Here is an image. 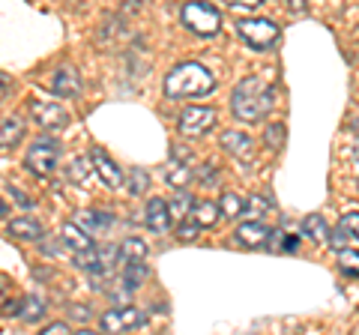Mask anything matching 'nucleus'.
Returning <instances> with one entry per match:
<instances>
[{
    "instance_id": "obj_4",
    "label": "nucleus",
    "mask_w": 359,
    "mask_h": 335,
    "mask_svg": "<svg viewBox=\"0 0 359 335\" xmlns=\"http://www.w3.org/2000/svg\"><path fill=\"white\" fill-rule=\"evenodd\" d=\"M180 18H183V25L192 33H198V36H216L222 27L219 9H212L207 4H186L180 9Z\"/></svg>"
},
{
    "instance_id": "obj_20",
    "label": "nucleus",
    "mask_w": 359,
    "mask_h": 335,
    "mask_svg": "<svg viewBox=\"0 0 359 335\" xmlns=\"http://www.w3.org/2000/svg\"><path fill=\"white\" fill-rule=\"evenodd\" d=\"M21 138H25V123H21L18 117H6L4 126H0V144H4V150L15 147Z\"/></svg>"
},
{
    "instance_id": "obj_12",
    "label": "nucleus",
    "mask_w": 359,
    "mask_h": 335,
    "mask_svg": "<svg viewBox=\"0 0 359 335\" xmlns=\"http://www.w3.org/2000/svg\"><path fill=\"white\" fill-rule=\"evenodd\" d=\"M51 90L57 96H78L81 93V78H78V72L72 66H60L51 78Z\"/></svg>"
},
{
    "instance_id": "obj_34",
    "label": "nucleus",
    "mask_w": 359,
    "mask_h": 335,
    "mask_svg": "<svg viewBox=\"0 0 359 335\" xmlns=\"http://www.w3.org/2000/svg\"><path fill=\"white\" fill-rule=\"evenodd\" d=\"M347 240H351V233H347V228L344 225H339L332 233H330V249H335V252H347Z\"/></svg>"
},
{
    "instance_id": "obj_26",
    "label": "nucleus",
    "mask_w": 359,
    "mask_h": 335,
    "mask_svg": "<svg viewBox=\"0 0 359 335\" xmlns=\"http://www.w3.org/2000/svg\"><path fill=\"white\" fill-rule=\"evenodd\" d=\"M168 210H171V219H180V221L189 219L186 213H189V210H195V204H192V195H189V192H180V195H174V200H171V204H168Z\"/></svg>"
},
{
    "instance_id": "obj_39",
    "label": "nucleus",
    "mask_w": 359,
    "mask_h": 335,
    "mask_svg": "<svg viewBox=\"0 0 359 335\" xmlns=\"http://www.w3.org/2000/svg\"><path fill=\"white\" fill-rule=\"evenodd\" d=\"M72 317L87 320V317H90V308H87V306H84V308H81V306H72Z\"/></svg>"
},
{
    "instance_id": "obj_16",
    "label": "nucleus",
    "mask_w": 359,
    "mask_h": 335,
    "mask_svg": "<svg viewBox=\"0 0 359 335\" xmlns=\"http://www.w3.org/2000/svg\"><path fill=\"white\" fill-rule=\"evenodd\" d=\"M147 258V242L141 237H129L120 242V266H129V264H141Z\"/></svg>"
},
{
    "instance_id": "obj_30",
    "label": "nucleus",
    "mask_w": 359,
    "mask_h": 335,
    "mask_svg": "<svg viewBox=\"0 0 359 335\" xmlns=\"http://www.w3.org/2000/svg\"><path fill=\"white\" fill-rule=\"evenodd\" d=\"M339 266H341V273L344 275H359V252H353V249H347V252H341L339 254Z\"/></svg>"
},
{
    "instance_id": "obj_9",
    "label": "nucleus",
    "mask_w": 359,
    "mask_h": 335,
    "mask_svg": "<svg viewBox=\"0 0 359 335\" xmlns=\"http://www.w3.org/2000/svg\"><path fill=\"white\" fill-rule=\"evenodd\" d=\"M30 114L42 129H63L69 123V114L57 102H45V99H30Z\"/></svg>"
},
{
    "instance_id": "obj_28",
    "label": "nucleus",
    "mask_w": 359,
    "mask_h": 335,
    "mask_svg": "<svg viewBox=\"0 0 359 335\" xmlns=\"http://www.w3.org/2000/svg\"><path fill=\"white\" fill-rule=\"evenodd\" d=\"M264 141L269 150H282L285 147V123H269L264 132Z\"/></svg>"
},
{
    "instance_id": "obj_19",
    "label": "nucleus",
    "mask_w": 359,
    "mask_h": 335,
    "mask_svg": "<svg viewBox=\"0 0 359 335\" xmlns=\"http://www.w3.org/2000/svg\"><path fill=\"white\" fill-rule=\"evenodd\" d=\"M302 233L306 237H311L314 242H330V225L323 221V216H318V213H311V216H306V221H302Z\"/></svg>"
},
{
    "instance_id": "obj_11",
    "label": "nucleus",
    "mask_w": 359,
    "mask_h": 335,
    "mask_svg": "<svg viewBox=\"0 0 359 335\" xmlns=\"http://www.w3.org/2000/svg\"><path fill=\"white\" fill-rule=\"evenodd\" d=\"M90 162H93V168L99 171V177H102V183H105V186L117 189V186L123 183V174H120L117 162H114V159H108V156H105V150L93 147V150H90Z\"/></svg>"
},
{
    "instance_id": "obj_5",
    "label": "nucleus",
    "mask_w": 359,
    "mask_h": 335,
    "mask_svg": "<svg viewBox=\"0 0 359 335\" xmlns=\"http://www.w3.org/2000/svg\"><path fill=\"white\" fill-rule=\"evenodd\" d=\"M57 159H60V147L54 144L51 138H39L30 144V150L25 156V165L30 174L36 177H48L54 174V168H57Z\"/></svg>"
},
{
    "instance_id": "obj_42",
    "label": "nucleus",
    "mask_w": 359,
    "mask_h": 335,
    "mask_svg": "<svg viewBox=\"0 0 359 335\" xmlns=\"http://www.w3.org/2000/svg\"><path fill=\"white\" fill-rule=\"evenodd\" d=\"M353 335H359V327H356V329H353Z\"/></svg>"
},
{
    "instance_id": "obj_14",
    "label": "nucleus",
    "mask_w": 359,
    "mask_h": 335,
    "mask_svg": "<svg viewBox=\"0 0 359 335\" xmlns=\"http://www.w3.org/2000/svg\"><path fill=\"white\" fill-rule=\"evenodd\" d=\"M222 147L228 150L231 156H237V159H249L255 144H252V138L245 135V132H233V129H228V132L222 135Z\"/></svg>"
},
{
    "instance_id": "obj_23",
    "label": "nucleus",
    "mask_w": 359,
    "mask_h": 335,
    "mask_svg": "<svg viewBox=\"0 0 359 335\" xmlns=\"http://www.w3.org/2000/svg\"><path fill=\"white\" fill-rule=\"evenodd\" d=\"M147 275H150V270L144 266V261L141 264H129V266H123V282L120 285L126 287V290H135Z\"/></svg>"
},
{
    "instance_id": "obj_8",
    "label": "nucleus",
    "mask_w": 359,
    "mask_h": 335,
    "mask_svg": "<svg viewBox=\"0 0 359 335\" xmlns=\"http://www.w3.org/2000/svg\"><path fill=\"white\" fill-rule=\"evenodd\" d=\"M212 123H216V111L212 108H204V105H192V108H183V114H180V132L189 138H198L204 135V132L212 129Z\"/></svg>"
},
{
    "instance_id": "obj_22",
    "label": "nucleus",
    "mask_w": 359,
    "mask_h": 335,
    "mask_svg": "<svg viewBox=\"0 0 359 335\" xmlns=\"http://www.w3.org/2000/svg\"><path fill=\"white\" fill-rule=\"evenodd\" d=\"M269 249L273 252H297L299 249V233H287V231H276L269 237Z\"/></svg>"
},
{
    "instance_id": "obj_29",
    "label": "nucleus",
    "mask_w": 359,
    "mask_h": 335,
    "mask_svg": "<svg viewBox=\"0 0 359 335\" xmlns=\"http://www.w3.org/2000/svg\"><path fill=\"white\" fill-rule=\"evenodd\" d=\"M243 200H240V195H233V192H228V195H222V200H219V210L228 219H237V216H243Z\"/></svg>"
},
{
    "instance_id": "obj_3",
    "label": "nucleus",
    "mask_w": 359,
    "mask_h": 335,
    "mask_svg": "<svg viewBox=\"0 0 359 335\" xmlns=\"http://www.w3.org/2000/svg\"><path fill=\"white\" fill-rule=\"evenodd\" d=\"M237 30L245 46H252L255 51H269L278 42V36H282V27L269 18H243Z\"/></svg>"
},
{
    "instance_id": "obj_33",
    "label": "nucleus",
    "mask_w": 359,
    "mask_h": 335,
    "mask_svg": "<svg viewBox=\"0 0 359 335\" xmlns=\"http://www.w3.org/2000/svg\"><path fill=\"white\" fill-rule=\"evenodd\" d=\"M147 186H150V177H147V171H141V168H135V171L129 174V192H132V195H144V192H147Z\"/></svg>"
},
{
    "instance_id": "obj_43",
    "label": "nucleus",
    "mask_w": 359,
    "mask_h": 335,
    "mask_svg": "<svg viewBox=\"0 0 359 335\" xmlns=\"http://www.w3.org/2000/svg\"><path fill=\"white\" fill-rule=\"evenodd\" d=\"M356 186H359V180H356Z\"/></svg>"
},
{
    "instance_id": "obj_15",
    "label": "nucleus",
    "mask_w": 359,
    "mask_h": 335,
    "mask_svg": "<svg viewBox=\"0 0 359 335\" xmlns=\"http://www.w3.org/2000/svg\"><path fill=\"white\" fill-rule=\"evenodd\" d=\"M269 233L261 221H245V225H240L237 228V240L243 242V245H252V249H257V245H264V242H269Z\"/></svg>"
},
{
    "instance_id": "obj_7",
    "label": "nucleus",
    "mask_w": 359,
    "mask_h": 335,
    "mask_svg": "<svg viewBox=\"0 0 359 335\" xmlns=\"http://www.w3.org/2000/svg\"><path fill=\"white\" fill-rule=\"evenodd\" d=\"M144 323V315L138 308H132V306H120V308H111L105 311L102 317H99V327H102L108 335H120V332H132V329H138Z\"/></svg>"
},
{
    "instance_id": "obj_36",
    "label": "nucleus",
    "mask_w": 359,
    "mask_h": 335,
    "mask_svg": "<svg viewBox=\"0 0 359 335\" xmlns=\"http://www.w3.org/2000/svg\"><path fill=\"white\" fill-rule=\"evenodd\" d=\"M39 335H72V332H69V327H66L63 320H57V323H51V327H45Z\"/></svg>"
},
{
    "instance_id": "obj_31",
    "label": "nucleus",
    "mask_w": 359,
    "mask_h": 335,
    "mask_svg": "<svg viewBox=\"0 0 359 335\" xmlns=\"http://www.w3.org/2000/svg\"><path fill=\"white\" fill-rule=\"evenodd\" d=\"M165 177H168V183L180 189V186H189V180H192V171H189L186 165H171Z\"/></svg>"
},
{
    "instance_id": "obj_24",
    "label": "nucleus",
    "mask_w": 359,
    "mask_h": 335,
    "mask_svg": "<svg viewBox=\"0 0 359 335\" xmlns=\"http://www.w3.org/2000/svg\"><path fill=\"white\" fill-rule=\"evenodd\" d=\"M42 311H45V303H42V296H36V294H30V296H25L21 299V311L18 315L25 317V320H39L42 317Z\"/></svg>"
},
{
    "instance_id": "obj_2",
    "label": "nucleus",
    "mask_w": 359,
    "mask_h": 335,
    "mask_svg": "<svg viewBox=\"0 0 359 335\" xmlns=\"http://www.w3.org/2000/svg\"><path fill=\"white\" fill-rule=\"evenodd\" d=\"M216 90V75L201 63H180L165 75V93L171 99H198Z\"/></svg>"
},
{
    "instance_id": "obj_40",
    "label": "nucleus",
    "mask_w": 359,
    "mask_h": 335,
    "mask_svg": "<svg viewBox=\"0 0 359 335\" xmlns=\"http://www.w3.org/2000/svg\"><path fill=\"white\" fill-rule=\"evenodd\" d=\"M75 335H96V332H90V329H81V332H75Z\"/></svg>"
},
{
    "instance_id": "obj_10",
    "label": "nucleus",
    "mask_w": 359,
    "mask_h": 335,
    "mask_svg": "<svg viewBox=\"0 0 359 335\" xmlns=\"http://www.w3.org/2000/svg\"><path fill=\"white\" fill-rule=\"evenodd\" d=\"M75 219H78L75 225L81 228L87 237H105V233L114 228V219H111V213H99V210H84V213H78Z\"/></svg>"
},
{
    "instance_id": "obj_41",
    "label": "nucleus",
    "mask_w": 359,
    "mask_h": 335,
    "mask_svg": "<svg viewBox=\"0 0 359 335\" xmlns=\"http://www.w3.org/2000/svg\"><path fill=\"white\" fill-rule=\"evenodd\" d=\"M353 129H356V132H359V117H356V120H353Z\"/></svg>"
},
{
    "instance_id": "obj_13",
    "label": "nucleus",
    "mask_w": 359,
    "mask_h": 335,
    "mask_svg": "<svg viewBox=\"0 0 359 335\" xmlns=\"http://www.w3.org/2000/svg\"><path fill=\"white\" fill-rule=\"evenodd\" d=\"M171 225V210H168V200L162 198H150L147 200V228L156 233H165Z\"/></svg>"
},
{
    "instance_id": "obj_35",
    "label": "nucleus",
    "mask_w": 359,
    "mask_h": 335,
    "mask_svg": "<svg viewBox=\"0 0 359 335\" xmlns=\"http://www.w3.org/2000/svg\"><path fill=\"white\" fill-rule=\"evenodd\" d=\"M341 225L347 228V233H353V237L359 240V213H347V216L341 219Z\"/></svg>"
},
{
    "instance_id": "obj_32",
    "label": "nucleus",
    "mask_w": 359,
    "mask_h": 335,
    "mask_svg": "<svg viewBox=\"0 0 359 335\" xmlns=\"http://www.w3.org/2000/svg\"><path fill=\"white\" fill-rule=\"evenodd\" d=\"M198 231H201V225H198V221H195L192 216H189V219L180 221V228H177V240H180V242H195Z\"/></svg>"
},
{
    "instance_id": "obj_17",
    "label": "nucleus",
    "mask_w": 359,
    "mask_h": 335,
    "mask_svg": "<svg viewBox=\"0 0 359 335\" xmlns=\"http://www.w3.org/2000/svg\"><path fill=\"white\" fill-rule=\"evenodd\" d=\"M60 237H63L66 245H72L75 252H90V249H93V240H90L87 233L75 225V221H63V225H60Z\"/></svg>"
},
{
    "instance_id": "obj_18",
    "label": "nucleus",
    "mask_w": 359,
    "mask_h": 335,
    "mask_svg": "<svg viewBox=\"0 0 359 335\" xmlns=\"http://www.w3.org/2000/svg\"><path fill=\"white\" fill-rule=\"evenodd\" d=\"M9 233L18 237V240H39L42 237V225H39L36 219H30V216L13 219V221H9Z\"/></svg>"
},
{
    "instance_id": "obj_27",
    "label": "nucleus",
    "mask_w": 359,
    "mask_h": 335,
    "mask_svg": "<svg viewBox=\"0 0 359 335\" xmlns=\"http://www.w3.org/2000/svg\"><path fill=\"white\" fill-rule=\"evenodd\" d=\"M90 159H84V156H75V159L69 162V171H66V177H69L72 183H84L87 177H90Z\"/></svg>"
},
{
    "instance_id": "obj_37",
    "label": "nucleus",
    "mask_w": 359,
    "mask_h": 335,
    "mask_svg": "<svg viewBox=\"0 0 359 335\" xmlns=\"http://www.w3.org/2000/svg\"><path fill=\"white\" fill-rule=\"evenodd\" d=\"M6 192L13 195V198H15V200H18V204L25 207V210H30V207H33V198H27L25 192H21V189H13V186H6Z\"/></svg>"
},
{
    "instance_id": "obj_21",
    "label": "nucleus",
    "mask_w": 359,
    "mask_h": 335,
    "mask_svg": "<svg viewBox=\"0 0 359 335\" xmlns=\"http://www.w3.org/2000/svg\"><path fill=\"white\" fill-rule=\"evenodd\" d=\"M219 213L222 210L212 204V200H195V210H192V219L198 221L201 228H212L219 221Z\"/></svg>"
},
{
    "instance_id": "obj_25",
    "label": "nucleus",
    "mask_w": 359,
    "mask_h": 335,
    "mask_svg": "<svg viewBox=\"0 0 359 335\" xmlns=\"http://www.w3.org/2000/svg\"><path fill=\"white\" fill-rule=\"evenodd\" d=\"M269 210H273V204H269L264 195H252L249 200H245V207H243V216L252 221V219H261L264 213H269Z\"/></svg>"
},
{
    "instance_id": "obj_6",
    "label": "nucleus",
    "mask_w": 359,
    "mask_h": 335,
    "mask_svg": "<svg viewBox=\"0 0 359 335\" xmlns=\"http://www.w3.org/2000/svg\"><path fill=\"white\" fill-rule=\"evenodd\" d=\"M114 264H120V249L114 245H93L90 252H78L75 254V266L90 275H102L108 273Z\"/></svg>"
},
{
    "instance_id": "obj_38",
    "label": "nucleus",
    "mask_w": 359,
    "mask_h": 335,
    "mask_svg": "<svg viewBox=\"0 0 359 335\" xmlns=\"http://www.w3.org/2000/svg\"><path fill=\"white\" fill-rule=\"evenodd\" d=\"M233 9H257V6H261V0H252V4H249V0H237V4H231Z\"/></svg>"
},
{
    "instance_id": "obj_1",
    "label": "nucleus",
    "mask_w": 359,
    "mask_h": 335,
    "mask_svg": "<svg viewBox=\"0 0 359 335\" xmlns=\"http://www.w3.org/2000/svg\"><path fill=\"white\" fill-rule=\"evenodd\" d=\"M276 105V90L266 87L261 78H243L231 93V111L245 123L264 120Z\"/></svg>"
}]
</instances>
